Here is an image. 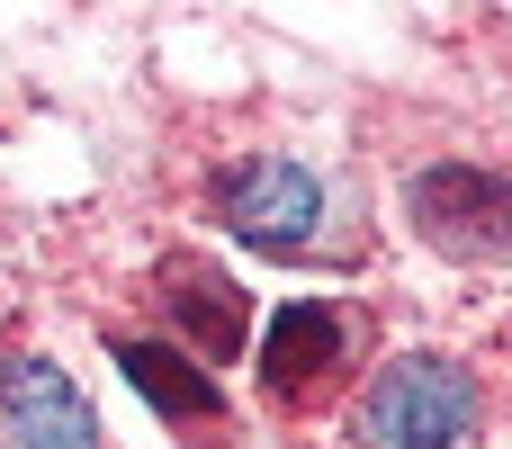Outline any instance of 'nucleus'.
<instances>
[{
  "label": "nucleus",
  "mask_w": 512,
  "mask_h": 449,
  "mask_svg": "<svg viewBox=\"0 0 512 449\" xmlns=\"http://www.w3.org/2000/svg\"><path fill=\"white\" fill-rule=\"evenodd\" d=\"M477 378L459 360L405 351L360 396V449H477Z\"/></svg>",
  "instance_id": "f257e3e1"
},
{
  "label": "nucleus",
  "mask_w": 512,
  "mask_h": 449,
  "mask_svg": "<svg viewBox=\"0 0 512 449\" xmlns=\"http://www.w3.org/2000/svg\"><path fill=\"white\" fill-rule=\"evenodd\" d=\"M225 225L243 243H261V252H315V243H333L342 198L297 162H243L225 180Z\"/></svg>",
  "instance_id": "f03ea898"
},
{
  "label": "nucleus",
  "mask_w": 512,
  "mask_h": 449,
  "mask_svg": "<svg viewBox=\"0 0 512 449\" xmlns=\"http://www.w3.org/2000/svg\"><path fill=\"white\" fill-rule=\"evenodd\" d=\"M414 225H423V243L432 252H450V261H504L512 252V189L495 171H468V162H441V171H423L414 180Z\"/></svg>",
  "instance_id": "7ed1b4c3"
},
{
  "label": "nucleus",
  "mask_w": 512,
  "mask_h": 449,
  "mask_svg": "<svg viewBox=\"0 0 512 449\" xmlns=\"http://www.w3.org/2000/svg\"><path fill=\"white\" fill-rule=\"evenodd\" d=\"M351 342H360V315H351V306H315V297H297V306L270 315L261 387H270L279 405H315V396L351 369Z\"/></svg>",
  "instance_id": "20e7f679"
},
{
  "label": "nucleus",
  "mask_w": 512,
  "mask_h": 449,
  "mask_svg": "<svg viewBox=\"0 0 512 449\" xmlns=\"http://www.w3.org/2000/svg\"><path fill=\"white\" fill-rule=\"evenodd\" d=\"M0 405L18 423L27 449H99V414L81 405V387L54 369V360H0Z\"/></svg>",
  "instance_id": "39448f33"
},
{
  "label": "nucleus",
  "mask_w": 512,
  "mask_h": 449,
  "mask_svg": "<svg viewBox=\"0 0 512 449\" xmlns=\"http://www.w3.org/2000/svg\"><path fill=\"white\" fill-rule=\"evenodd\" d=\"M162 306H171V324H180L207 360H243V297H234L225 270L171 261V270H162Z\"/></svg>",
  "instance_id": "423d86ee"
},
{
  "label": "nucleus",
  "mask_w": 512,
  "mask_h": 449,
  "mask_svg": "<svg viewBox=\"0 0 512 449\" xmlns=\"http://www.w3.org/2000/svg\"><path fill=\"white\" fill-rule=\"evenodd\" d=\"M117 369H126V378H135V387H144V396H153L171 423H189V432H216L225 396H216V387H207L189 360H171L162 342H117Z\"/></svg>",
  "instance_id": "0eeeda50"
}]
</instances>
